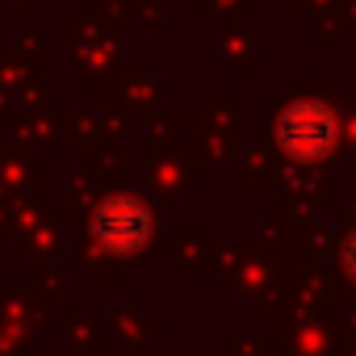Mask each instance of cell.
I'll list each match as a JSON object with an SVG mask.
<instances>
[{"mask_svg":"<svg viewBox=\"0 0 356 356\" xmlns=\"http://www.w3.org/2000/svg\"><path fill=\"white\" fill-rule=\"evenodd\" d=\"M92 235L118 252V256H130L147 243L151 235V214L138 197H109L101 210H97V222H92Z\"/></svg>","mask_w":356,"mask_h":356,"instance_id":"6da1fadb","label":"cell"},{"mask_svg":"<svg viewBox=\"0 0 356 356\" xmlns=\"http://www.w3.org/2000/svg\"><path fill=\"white\" fill-rule=\"evenodd\" d=\"M281 147L289 151V155H323L327 147H331V138H335V118L323 109V105H314V101H306V105H289L285 109V118H281Z\"/></svg>","mask_w":356,"mask_h":356,"instance_id":"7a4b0ae2","label":"cell"},{"mask_svg":"<svg viewBox=\"0 0 356 356\" xmlns=\"http://www.w3.org/2000/svg\"><path fill=\"white\" fill-rule=\"evenodd\" d=\"M348 268L356 273V239H352V248H348Z\"/></svg>","mask_w":356,"mask_h":356,"instance_id":"3957f363","label":"cell"}]
</instances>
